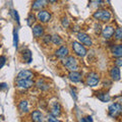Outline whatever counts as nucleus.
<instances>
[{"label": "nucleus", "mask_w": 122, "mask_h": 122, "mask_svg": "<svg viewBox=\"0 0 122 122\" xmlns=\"http://www.w3.org/2000/svg\"><path fill=\"white\" fill-rule=\"evenodd\" d=\"M77 40L85 46H89V47H91V46L93 45V41H92L91 37L86 33H78L77 34Z\"/></svg>", "instance_id": "9"}, {"label": "nucleus", "mask_w": 122, "mask_h": 122, "mask_svg": "<svg viewBox=\"0 0 122 122\" xmlns=\"http://www.w3.org/2000/svg\"><path fill=\"white\" fill-rule=\"evenodd\" d=\"M114 38L117 41H122V28H117L114 33Z\"/></svg>", "instance_id": "25"}, {"label": "nucleus", "mask_w": 122, "mask_h": 122, "mask_svg": "<svg viewBox=\"0 0 122 122\" xmlns=\"http://www.w3.org/2000/svg\"><path fill=\"white\" fill-rule=\"evenodd\" d=\"M114 33H115V29H114L113 25H106L105 28L102 30L101 35L105 40H109L114 36Z\"/></svg>", "instance_id": "8"}, {"label": "nucleus", "mask_w": 122, "mask_h": 122, "mask_svg": "<svg viewBox=\"0 0 122 122\" xmlns=\"http://www.w3.org/2000/svg\"><path fill=\"white\" fill-rule=\"evenodd\" d=\"M28 21V25H30V26H33V25H34V22L36 21V16L34 15L33 13H30L29 14V16H28V20H26Z\"/></svg>", "instance_id": "26"}, {"label": "nucleus", "mask_w": 122, "mask_h": 122, "mask_svg": "<svg viewBox=\"0 0 122 122\" xmlns=\"http://www.w3.org/2000/svg\"><path fill=\"white\" fill-rule=\"evenodd\" d=\"M93 17L96 20L102 21V22H108L111 20V13L107 9H98L94 12Z\"/></svg>", "instance_id": "1"}, {"label": "nucleus", "mask_w": 122, "mask_h": 122, "mask_svg": "<svg viewBox=\"0 0 122 122\" xmlns=\"http://www.w3.org/2000/svg\"><path fill=\"white\" fill-rule=\"evenodd\" d=\"M13 14H14V18H15V20H16L17 25H20V16H18L17 11H16V10H14V11H13Z\"/></svg>", "instance_id": "33"}, {"label": "nucleus", "mask_w": 122, "mask_h": 122, "mask_svg": "<svg viewBox=\"0 0 122 122\" xmlns=\"http://www.w3.org/2000/svg\"><path fill=\"white\" fill-rule=\"evenodd\" d=\"M47 121H49V122H58L59 120L57 119V118H55L54 115L50 114V115H48V119H47Z\"/></svg>", "instance_id": "29"}, {"label": "nucleus", "mask_w": 122, "mask_h": 122, "mask_svg": "<svg viewBox=\"0 0 122 122\" xmlns=\"http://www.w3.org/2000/svg\"><path fill=\"white\" fill-rule=\"evenodd\" d=\"M81 121H82V122H85V121H93V118H92L91 116H87L86 118H82Z\"/></svg>", "instance_id": "35"}, {"label": "nucleus", "mask_w": 122, "mask_h": 122, "mask_svg": "<svg viewBox=\"0 0 122 122\" xmlns=\"http://www.w3.org/2000/svg\"><path fill=\"white\" fill-rule=\"evenodd\" d=\"M51 42H52V44H54V45H56V46H60L61 44L63 43V40L61 39V37L58 36V35H53V36H52Z\"/></svg>", "instance_id": "24"}, {"label": "nucleus", "mask_w": 122, "mask_h": 122, "mask_svg": "<svg viewBox=\"0 0 122 122\" xmlns=\"http://www.w3.org/2000/svg\"><path fill=\"white\" fill-rule=\"evenodd\" d=\"M30 117H32V120L35 122H42L43 121V114L39 110H35L32 114H30Z\"/></svg>", "instance_id": "21"}, {"label": "nucleus", "mask_w": 122, "mask_h": 122, "mask_svg": "<svg viewBox=\"0 0 122 122\" xmlns=\"http://www.w3.org/2000/svg\"><path fill=\"white\" fill-rule=\"evenodd\" d=\"M17 44H18V34H17V30H13V45H14V47H17Z\"/></svg>", "instance_id": "27"}, {"label": "nucleus", "mask_w": 122, "mask_h": 122, "mask_svg": "<svg viewBox=\"0 0 122 122\" xmlns=\"http://www.w3.org/2000/svg\"><path fill=\"white\" fill-rule=\"evenodd\" d=\"M36 86H37L38 89H40L41 91H47V90H49V87H50V86L45 81L44 78L38 79L37 82H36Z\"/></svg>", "instance_id": "18"}, {"label": "nucleus", "mask_w": 122, "mask_h": 122, "mask_svg": "<svg viewBox=\"0 0 122 122\" xmlns=\"http://www.w3.org/2000/svg\"><path fill=\"white\" fill-rule=\"evenodd\" d=\"M62 26L63 28H68V26H69V21H68V20L66 17L62 18Z\"/></svg>", "instance_id": "31"}, {"label": "nucleus", "mask_w": 122, "mask_h": 122, "mask_svg": "<svg viewBox=\"0 0 122 122\" xmlns=\"http://www.w3.org/2000/svg\"><path fill=\"white\" fill-rule=\"evenodd\" d=\"M48 1L50 2V3H55V2L58 1V0H48Z\"/></svg>", "instance_id": "36"}, {"label": "nucleus", "mask_w": 122, "mask_h": 122, "mask_svg": "<svg viewBox=\"0 0 122 122\" xmlns=\"http://www.w3.org/2000/svg\"><path fill=\"white\" fill-rule=\"evenodd\" d=\"M111 53L116 58H122V44H117L113 46L111 49Z\"/></svg>", "instance_id": "15"}, {"label": "nucleus", "mask_w": 122, "mask_h": 122, "mask_svg": "<svg viewBox=\"0 0 122 122\" xmlns=\"http://www.w3.org/2000/svg\"><path fill=\"white\" fill-rule=\"evenodd\" d=\"M35 82L33 79H16V86L22 90H29L33 87Z\"/></svg>", "instance_id": "7"}, {"label": "nucleus", "mask_w": 122, "mask_h": 122, "mask_svg": "<svg viewBox=\"0 0 122 122\" xmlns=\"http://www.w3.org/2000/svg\"><path fill=\"white\" fill-rule=\"evenodd\" d=\"M115 64H116V66L121 67L122 66V58H117V60L115 61Z\"/></svg>", "instance_id": "34"}, {"label": "nucleus", "mask_w": 122, "mask_h": 122, "mask_svg": "<svg viewBox=\"0 0 122 122\" xmlns=\"http://www.w3.org/2000/svg\"><path fill=\"white\" fill-rule=\"evenodd\" d=\"M100 82V75L97 72H90L86 76V86H98V83Z\"/></svg>", "instance_id": "5"}, {"label": "nucleus", "mask_w": 122, "mask_h": 122, "mask_svg": "<svg viewBox=\"0 0 122 122\" xmlns=\"http://www.w3.org/2000/svg\"><path fill=\"white\" fill-rule=\"evenodd\" d=\"M18 109L21 113H28L29 112V103L26 100H21L18 104Z\"/></svg>", "instance_id": "22"}, {"label": "nucleus", "mask_w": 122, "mask_h": 122, "mask_svg": "<svg viewBox=\"0 0 122 122\" xmlns=\"http://www.w3.org/2000/svg\"><path fill=\"white\" fill-rule=\"evenodd\" d=\"M110 76H111V78L113 79L114 81H119L121 75H120V69L118 66H114L111 68V70H110Z\"/></svg>", "instance_id": "16"}, {"label": "nucleus", "mask_w": 122, "mask_h": 122, "mask_svg": "<svg viewBox=\"0 0 122 122\" xmlns=\"http://www.w3.org/2000/svg\"><path fill=\"white\" fill-rule=\"evenodd\" d=\"M22 61L25 63H30L33 61V57H32V52L29 49H25V50L22 52Z\"/></svg>", "instance_id": "19"}, {"label": "nucleus", "mask_w": 122, "mask_h": 122, "mask_svg": "<svg viewBox=\"0 0 122 122\" xmlns=\"http://www.w3.org/2000/svg\"><path fill=\"white\" fill-rule=\"evenodd\" d=\"M96 30H95V32H96V34H98V35H100V34H102V30H101V25H96Z\"/></svg>", "instance_id": "32"}, {"label": "nucleus", "mask_w": 122, "mask_h": 122, "mask_svg": "<svg viewBox=\"0 0 122 122\" xmlns=\"http://www.w3.org/2000/svg\"><path fill=\"white\" fill-rule=\"evenodd\" d=\"M33 35L36 39H39V38L43 37L44 36V26L40 24L35 25L33 26Z\"/></svg>", "instance_id": "12"}, {"label": "nucleus", "mask_w": 122, "mask_h": 122, "mask_svg": "<svg viewBox=\"0 0 122 122\" xmlns=\"http://www.w3.org/2000/svg\"><path fill=\"white\" fill-rule=\"evenodd\" d=\"M108 114L110 117L117 118L122 114V105L120 103H114V104L110 105L108 109Z\"/></svg>", "instance_id": "4"}, {"label": "nucleus", "mask_w": 122, "mask_h": 122, "mask_svg": "<svg viewBox=\"0 0 122 122\" xmlns=\"http://www.w3.org/2000/svg\"><path fill=\"white\" fill-rule=\"evenodd\" d=\"M51 114L55 117H59L61 115V106L58 102H54L51 107Z\"/></svg>", "instance_id": "17"}, {"label": "nucleus", "mask_w": 122, "mask_h": 122, "mask_svg": "<svg viewBox=\"0 0 122 122\" xmlns=\"http://www.w3.org/2000/svg\"><path fill=\"white\" fill-rule=\"evenodd\" d=\"M42 38H43V42L46 45H49V43H50L51 40H52V36H50V35H45Z\"/></svg>", "instance_id": "28"}, {"label": "nucleus", "mask_w": 122, "mask_h": 122, "mask_svg": "<svg viewBox=\"0 0 122 122\" xmlns=\"http://www.w3.org/2000/svg\"><path fill=\"white\" fill-rule=\"evenodd\" d=\"M68 78H69V81H72V82H79L81 81V72H78L77 70L75 71H70L69 74H68Z\"/></svg>", "instance_id": "13"}, {"label": "nucleus", "mask_w": 122, "mask_h": 122, "mask_svg": "<svg viewBox=\"0 0 122 122\" xmlns=\"http://www.w3.org/2000/svg\"><path fill=\"white\" fill-rule=\"evenodd\" d=\"M71 47H72V50H73L74 54L78 57H85L87 54L86 48L79 41H73L71 44Z\"/></svg>", "instance_id": "3"}, {"label": "nucleus", "mask_w": 122, "mask_h": 122, "mask_svg": "<svg viewBox=\"0 0 122 122\" xmlns=\"http://www.w3.org/2000/svg\"><path fill=\"white\" fill-rule=\"evenodd\" d=\"M97 98L104 103L109 102L111 100V97H110V95L107 92H99V93H97Z\"/></svg>", "instance_id": "20"}, {"label": "nucleus", "mask_w": 122, "mask_h": 122, "mask_svg": "<svg viewBox=\"0 0 122 122\" xmlns=\"http://www.w3.org/2000/svg\"><path fill=\"white\" fill-rule=\"evenodd\" d=\"M55 55H56V57H58V58L63 59V58H65V57H67L68 55H69V49H68L66 46H61L59 49L56 50Z\"/></svg>", "instance_id": "11"}, {"label": "nucleus", "mask_w": 122, "mask_h": 122, "mask_svg": "<svg viewBox=\"0 0 122 122\" xmlns=\"http://www.w3.org/2000/svg\"><path fill=\"white\" fill-rule=\"evenodd\" d=\"M34 77V73L30 70H21L18 72L17 74V79H32Z\"/></svg>", "instance_id": "14"}, {"label": "nucleus", "mask_w": 122, "mask_h": 122, "mask_svg": "<svg viewBox=\"0 0 122 122\" xmlns=\"http://www.w3.org/2000/svg\"><path fill=\"white\" fill-rule=\"evenodd\" d=\"M5 62H6V57L5 56H0V69L4 66Z\"/></svg>", "instance_id": "30"}, {"label": "nucleus", "mask_w": 122, "mask_h": 122, "mask_svg": "<svg viewBox=\"0 0 122 122\" xmlns=\"http://www.w3.org/2000/svg\"><path fill=\"white\" fill-rule=\"evenodd\" d=\"M104 0H90L89 2V7L91 8H99L100 6L103 5Z\"/></svg>", "instance_id": "23"}, {"label": "nucleus", "mask_w": 122, "mask_h": 122, "mask_svg": "<svg viewBox=\"0 0 122 122\" xmlns=\"http://www.w3.org/2000/svg\"><path fill=\"white\" fill-rule=\"evenodd\" d=\"M62 61H63L62 62L63 65L65 66V68L68 71H75L78 69V62L75 57L68 55L65 58H63Z\"/></svg>", "instance_id": "2"}, {"label": "nucleus", "mask_w": 122, "mask_h": 122, "mask_svg": "<svg viewBox=\"0 0 122 122\" xmlns=\"http://www.w3.org/2000/svg\"><path fill=\"white\" fill-rule=\"evenodd\" d=\"M37 20L41 21L42 24H46V22H49L51 20V13L50 11L48 10H39V12L37 14Z\"/></svg>", "instance_id": "6"}, {"label": "nucleus", "mask_w": 122, "mask_h": 122, "mask_svg": "<svg viewBox=\"0 0 122 122\" xmlns=\"http://www.w3.org/2000/svg\"><path fill=\"white\" fill-rule=\"evenodd\" d=\"M49 1L48 0H35L33 2L32 5V9L33 10H42L48 5Z\"/></svg>", "instance_id": "10"}]
</instances>
